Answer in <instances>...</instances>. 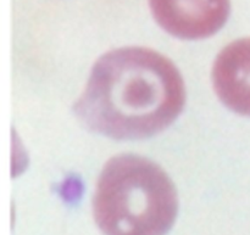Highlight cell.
<instances>
[{
  "label": "cell",
  "mask_w": 250,
  "mask_h": 235,
  "mask_svg": "<svg viewBox=\"0 0 250 235\" xmlns=\"http://www.w3.org/2000/svg\"><path fill=\"white\" fill-rule=\"evenodd\" d=\"M159 26L180 39H204L229 20V0H149Z\"/></svg>",
  "instance_id": "3957f363"
},
{
  "label": "cell",
  "mask_w": 250,
  "mask_h": 235,
  "mask_svg": "<svg viewBox=\"0 0 250 235\" xmlns=\"http://www.w3.org/2000/svg\"><path fill=\"white\" fill-rule=\"evenodd\" d=\"M185 100L183 78L172 61L151 49L129 46L95 62L73 112L92 132L133 140L167 128Z\"/></svg>",
  "instance_id": "6da1fadb"
},
{
  "label": "cell",
  "mask_w": 250,
  "mask_h": 235,
  "mask_svg": "<svg viewBox=\"0 0 250 235\" xmlns=\"http://www.w3.org/2000/svg\"><path fill=\"white\" fill-rule=\"evenodd\" d=\"M212 84L229 110L250 116V38L233 41L217 55Z\"/></svg>",
  "instance_id": "277c9868"
},
{
  "label": "cell",
  "mask_w": 250,
  "mask_h": 235,
  "mask_svg": "<svg viewBox=\"0 0 250 235\" xmlns=\"http://www.w3.org/2000/svg\"><path fill=\"white\" fill-rule=\"evenodd\" d=\"M178 211L175 185L165 171L138 155H119L104 166L93 214L105 235H165Z\"/></svg>",
  "instance_id": "7a4b0ae2"
}]
</instances>
